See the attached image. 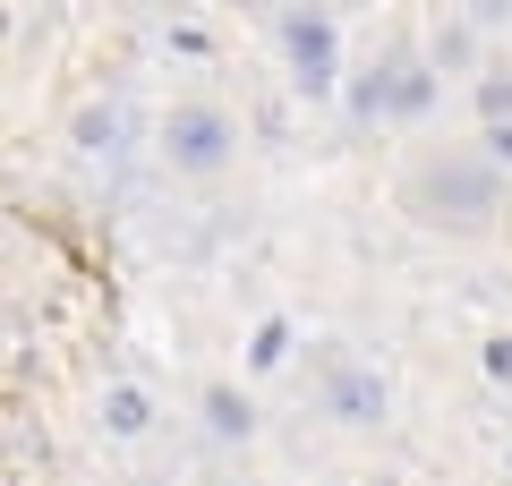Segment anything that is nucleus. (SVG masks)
<instances>
[{"instance_id": "nucleus-1", "label": "nucleus", "mask_w": 512, "mask_h": 486, "mask_svg": "<svg viewBox=\"0 0 512 486\" xmlns=\"http://www.w3.org/2000/svg\"><path fill=\"white\" fill-rule=\"evenodd\" d=\"M393 214L427 239H453V248H478V239L504 231V162L487 145H410L402 171H393Z\"/></svg>"}, {"instance_id": "nucleus-2", "label": "nucleus", "mask_w": 512, "mask_h": 486, "mask_svg": "<svg viewBox=\"0 0 512 486\" xmlns=\"http://www.w3.org/2000/svg\"><path fill=\"white\" fill-rule=\"evenodd\" d=\"M231 162H239L231 103H214V94H180V103L163 111V171L188 180V188H214V180H231Z\"/></svg>"}, {"instance_id": "nucleus-3", "label": "nucleus", "mask_w": 512, "mask_h": 486, "mask_svg": "<svg viewBox=\"0 0 512 486\" xmlns=\"http://www.w3.org/2000/svg\"><path fill=\"white\" fill-rule=\"evenodd\" d=\"M325 410L342 418V427H376L384 418V384L367 376V367H350V359H325Z\"/></svg>"}, {"instance_id": "nucleus-4", "label": "nucleus", "mask_w": 512, "mask_h": 486, "mask_svg": "<svg viewBox=\"0 0 512 486\" xmlns=\"http://www.w3.org/2000/svg\"><path fill=\"white\" fill-rule=\"evenodd\" d=\"M205 427L214 435H248V401H239L231 384H205Z\"/></svg>"}, {"instance_id": "nucleus-5", "label": "nucleus", "mask_w": 512, "mask_h": 486, "mask_svg": "<svg viewBox=\"0 0 512 486\" xmlns=\"http://www.w3.org/2000/svg\"><path fill=\"white\" fill-rule=\"evenodd\" d=\"M103 418H111L120 435H137V427H146V393H137V384H120V393L103 401Z\"/></svg>"}]
</instances>
